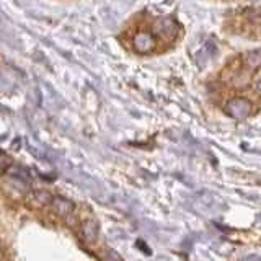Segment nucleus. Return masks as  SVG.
Masks as SVG:
<instances>
[{
	"instance_id": "nucleus-5",
	"label": "nucleus",
	"mask_w": 261,
	"mask_h": 261,
	"mask_svg": "<svg viewBox=\"0 0 261 261\" xmlns=\"http://www.w3.org/2000/svg\"><path fill=\"white\" fill-rule=\"evenodd\" d=\"M7 175L8 178L12 179L15 186H18L21 191H28L30 186H31V178L28 175V171L18 167V165H13V167H7Z\"/></svg>"
},
{
	"instance_id": "nucleus-4",
	"label": "nucleus",
	"mask_w": 261,
	"mask_h": 261,
	"mask_svg": "<svg viewBox=\"0 0 261 261\" xmlns=\"http://www.w3.org/2000/svg\"><path fill=\"white\" fill-rule=\"evenodd\" d=\"M133 47L139 54H149L152 51H155V47H157V39L149 31H141L137 33L133 39Z\"/></svg>"
},
{
	"instance_id": "nucleus-6",
	"label": "nucleus",
	"mask_w": 261,
	"mask_h": 261,
	"mask_svg": "<svg viewBox=\"0 0 261 261\" xmlns=\"http://www.w3.org/2000/svg\"><path fill=\"white\" fill-rule=\"evenodd\" d=\"M82 235L88 242H95L98 239V224L95 220H84L82 222Z\"/></svg>"
},
{
	"instance_id": "nucleus-2",
	"label": "nucleus",
	"mask_w": 261,
	"mask_h": 261,
	"mask_svg": "<svg viewBox=\"0 0 261 261\" xmlns=\"http://www.w3.org/2000/svg\"><path fill=\"white\" fill-rule=\"evenodd\" d=\"M251 101L247 100V98L243 96H237V98H232L230 101L227 103V113L230 114L232 118L235 119H245L250 116L251 113Z\"/></svg>"
},
{
	"instance_id": "nucleus-1",
	"label": "nucleus",
	"mask_w": 261,
	"mask_h": 261,
	"mask_svg": "<svg viewBox=\"0 0 261 261\" xmlns=\"http://www.w3.org/2000/svg\"><path fill=\"white\" fill-rule=\"evenodd\" d=\"M178 31H179L178 23L171 16H163V18H159L157 23H155L153 36L165 41H171L178 36Z\"/></svg>"
},
{
	"instance_id": "nucleus-3",
	"label": "nucleus",
	"mask_w": 261,
	"mask_h": 261,
	"mask_svg": "<svg viewBox=\"0 0 261 261\" xmlns=\"http://www.w3.org/2000/svg\"><path fill=\"white\" fill-rule=\"evenodd\" d=\"M49 206L53 207V211L57 216L65 220H70L73 214H75V204L67 198H62V196H53Z\"/></svg>"
},
{
	"instance_id": "nucleus-7",
	"label": "nucleus",
	"mask_w": 261,
	"mask_h": 261,
	"mask_svg": "<svg viewBox=\"0 0 261 261\" xmlns=\"http://www.w3.org/2000/svg\"><path fill=\"white\" fill-rule=\"evenodd\" d=\"M245 61H247V65H250L251 69L258 70L259 62H261L259 51H251V53H248V54H245Z\"/></svg>"
},
{
	"instance_id": "nucleus-8",
	"label": "nucleus",
	"mask_w": 261,
	"mask_h": 261,
	"mask_svg": "<svg viewBox=\"0 0 261 261\" xmlns=\"http://www.w3.org/2000/svg\"><path fill=\"white\" fill-rule=\"evenodd\" d=\"M35 196H36V201L39 202V206H46V204L51 202V198H53V196L46 191H38L35 193Z\"/></svg>"
}]
</instances>
